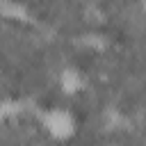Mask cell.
<instances>
[{
  "label": "cell",
  "mask_w": 146,
  "mask_h": 146,
  "mask_svg": "<svg viewBox=\"0 0 146 146\" xmlns=\"http://www.w3.org/2000/svg\"><path fill=\"white\" fill-rule=\"evenodd\" d=\"M43 128L55 139H68L75 132V116L66 107H50L43 116Z\"/></svg>",
  "instance_id": "6da1fadb"
}]
</instances>
